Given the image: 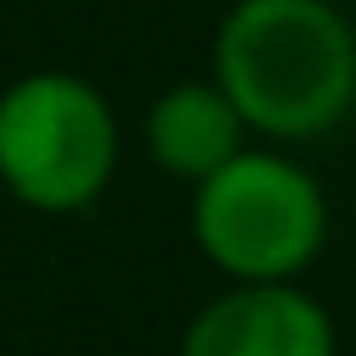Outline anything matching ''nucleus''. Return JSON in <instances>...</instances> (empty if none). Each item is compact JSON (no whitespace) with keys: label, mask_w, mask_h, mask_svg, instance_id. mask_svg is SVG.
<instances>
[{"label":"nucleus","mask_w":356,"mask_h":356,"mask_svg":"<svg viewBox=\"0 0 356 356\" xmlns=\"http://www.w3.org/2000/svg\"><path fill=\"white\" fill-rule=\"evenodd\" d=\"M217 83L250 128L317 139L356 100V28L328 0H239L217 33Z\"/></svg>","instance_id":"obj_1"},{"label":"nucleus","mask_w":356,"mask_h":356,"mask_svg":"<svg viewBox=\"0 0 356 356\" xmlns=\"http://www.w3.org/2000/svg\"><path fill=\"white\" fill-rule=\"evenodd\" d=\"M117 167V117L72 72H28L0 95V178L33 211L89 206Z\"/></svg>","instance_id":"obj_2"},{"label":"nucleus","mask_w":356,"mask_h":356,"mask_svg":"<svg viewBox=\"0 0 356 356\" xmlns=\"http://www.w3.org/2000/svg\"><path fill=\"white\" fill-rule=\"evenodd\" d=\"M328 234L323 189L306 167L267 150H239L195 184V239L239 284L295 278Z\"/></svg>","instance_id":"obj_3"},{"label":"nucleus","mask_w":356,"mask_h":356,"mask_svg":"<svg viewBox=\"0 0 356 356\" xmlns=\"http://www.w3.org/2000/svg\"><path fill=\"white\" fill-rule=\"evenodd\" d=\"M334 317L289 278L217 295L184 334L178 356H334Z\"/></svg>","instance_id":"obj_4"},{"label":"nucleus","mask_w":356,"mask_h":356,"mask_svg":"<svg viewBox=\"0 0 356 356\" xmlns=\"http://www.w3.org/2000/svg\"><path fill=\"white\" fill-rule=\"evenodd\" d=\"M245 111L234 106V95L222 83H172L150 117H145V139H150V156L172 172V178H211L217 167H228L245 145Z\"/></svg>","instance_id":"obj_5"}]
</instances>
